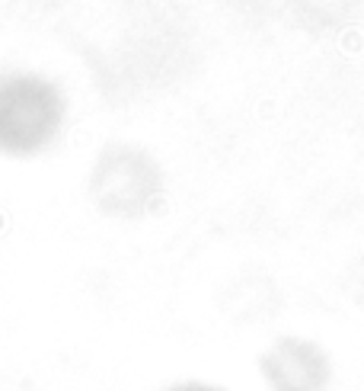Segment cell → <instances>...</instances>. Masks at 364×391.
Masks as SVG:
<instances>
[{
  "label": "cell",
  "instance_id": "obj_2",
  "mask_svg": "<svg viewBox=\"0 0 364 391\" xmlns=\"http://www.w3.org/2000/svg\"><path fill=\"white\" fill-rule=\"evenodd\" d=\"M172 391H205V388H172Z\"/></svg>",
  "mask_w": 364,
  "mask_h": 391
},
{
  "label": "cell",
  "instance_id": "obj_1",
  "mask_svg": "<svg viewBox=\"0 0 364 391\" xmlns=\"http://www.w3.org/2000/svg\"><path fill=\"white\" fill-rule=\"evenodd\" d=\"M64 100L49 80L13 74L0 80V151L32 154L55 138Z\"/></svg>",
  "mask_w": 364,
  "mask_h": 391
}]
</instances>
